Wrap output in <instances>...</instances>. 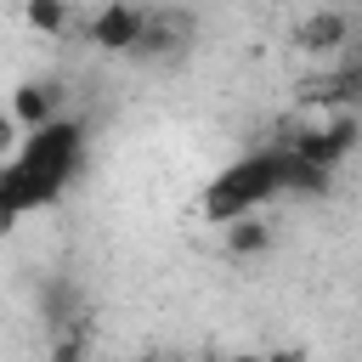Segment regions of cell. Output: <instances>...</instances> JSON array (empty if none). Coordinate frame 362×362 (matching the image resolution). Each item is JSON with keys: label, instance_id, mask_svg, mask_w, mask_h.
<instances>
[{"label": "cell", "instance_id": "obj_11", "mask_svg": "<svg viewBox=\"0 0 362 362\" xmlns=\"http://www.w3.org/2000/svg\"><path fill=\"white\" fill-rule=\"evenodd\" d=\"M136 362H187V356H175V351H147V356H136Z\"/></svg>", "mask_w": 362, "mask_h": 362}, {"label": "cell", "instance_id": "obj_9", "mask_svg": "<svg viewBox=\"0 0 362 362\" xmlns=\"http://www.w3.org/2000/svg\"><path fill=\"white\" fill-rule=\"evenodd\" d=\"M23 23L34 34H68V0H23Z\"/></svg>", "mask_w": 362, "mask_h": 362}, {"label": "cell", "instance_id": "obj_3", "mask_svg": "<svg viewBox=\"0 0 362 362\" xmlns=\"http://www.w3.org/2000/svg\"><path fill=\"white\" fill-rule=\"evenodd\" d=\"M141 28H147V6H136V0H107V6L85 23V40H90L96 51H136Z\"/></svg>", "mask_w": 362, "mask_h": 362}, {"label": "cell", "instance_id": "obj_2", "mask_svg": "<svg viewBox=\"0 0 362 362\" xmlns=\"http://www.w3.org/2000/svg\"><path fill=\"white\" fill-rule=\"evenodd\" d=\"M277 192H283V147H272V153H243L238 164H226V170L204 187L198 209H204L209 226H226V221L260 209V204L277 198Z\"/></svg>", "mask_w": 362, "mask_h": 362}, {"label": "cell", "instance_id": "obj_1", "mask_svg": "<svg viewBox=\"0 0 362 362\" xmlns=\"http://www.w3.org/2000/svg\"><path fill=\"white\" fill-rule=\"evenodd\" d=\"M79 164H85V124L79 119L62 113V119L28 130L17 141V153L0 164V232H11L28 209L51 204L74 181Z\"/></svg>", "mask_w": 362, "mask_h": 362}, {"label": "cell", "instance_id": "obj_10", "mask_svg": "<svg viewBox=\"0 0 362 362\" xmlns=\"http://www.w3.org/2000/svg\"><path fill=\"white\" fill-rule=\"evenodd\" d=\"M260 362H311V351L305 345H272V351H260Z\"/></svg>", "mask_w": 362, "mask_h": 362}, {"label": "cell", "instance_id": "obj_8", "mask_svg": "<svg viewBox=\"0 0 362 362\" xmlns=\"http://www.w3.org/2000/svg\"><path fill=\"white\" fill-rule=\"evenodd\" d=\"M85 356H90V322L51 328V351H45V362H85Z\"/></svg>", "mask_w": 362, "mask_h": 362}, {"label": "cell", "instance_id": "obj_12", "mask_svg": "<svg viewBox=\"0 0 362 362\" xmlns=\"http://www.w3.org/2000/svg\"><path fill=\"white\" fill-rule=\"evenodd\" d=\"M221 362H260V351H232V356H221Z\"/></svg>", "mask_w": 362, "mask_h": 362}, {"label": "cell", "instance_id": "obj_4", "mask_svg": "<svg viewBox=\"0 0 362 362\" xmlns=\"http://www.w3.org/2000/svg\"><path fill=\"white\" fill-rule=\"evenodd\" d=\"M187 40H192L187 11H147V28H141V40H136L130 57H141V62H164V57H181Z\"/></svg>", "mask_w": 362, "mask_h": 362}, {"label": "cell", "instance_id": "obj_6", "mask_svg": "<svg viewBox=\"0 0 362 362\" xmlns=\"http://www.w3.org/2000/svg\"><path fill=\"white\" fill-rule=\"evenodd\" d=\"M294 40H300V51H305V57H322V62H328V57H339V51H345V40H351V17L322 6V11H311V17L300 23V34H294Z\"/></svg>", "mask_w": 362, "mask_h": 362}, {"label": "cell", "instance_id": "obj_7", "mask_svg": "<svg viewBox=\"0 0 362 362\" xmlns=\"http://www.w3.org/2000/svg\"><path fill=\"white\" fill-rule=\"evenodd\" d=\"M221 243H226L232 260H255V255L272 249V221H260V209H249V215H238V221L221 226Z\"/></svg>", "mask_w": 362, "mask_h": 362}, {"label": "cell", "instance_id": "obj_5", "mask_svg": "<svg viewBox=\"0 0 362 362\" xmlns=\"http://www.w3.org/2000/svg\"><path fill=\"white\" fill-rule=\"evenodd\" d=\"M62 96H68V90H62L57 79H23V85L11 90V119H17V130L28 136V130L62 119Z\"/></svg>", "mask_w": 362, "mask_h": 362}]
</instances>
